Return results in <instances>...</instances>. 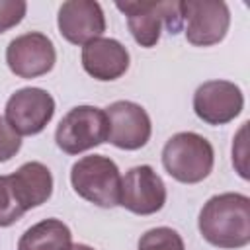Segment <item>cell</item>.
I'll use <instances>...</instances> for the list:
<instances>
[{"label": "cell", "mask_w": 250, "mask_h": 250, "mask_svg": "<svg viewBox=\"0 0 250 250\" xmlns=\"http://www.w3.org/2000/svg\"><path fill=\"white\" fill-rule=\"evenodd\" d=\"M197 227L201 236L225 250L242 248L250 242V199L244 193L213 195L199 211Z\"/></svg>", "instance_id": "cell-1"}, {"label": "cell", "mask_w": 250, "mask_h": 250, "mask_svg": "<svg viewBox=\"0 0 250 250\" xmlns=\"http://www.w3.org/2000/svg\"><path fill=\"white\" fill-rule=\"evenodd\" d=\"M162 164L174 180L182 184H197L211 174L215 150L213 145L197 133H176L162 148Z\"/></svg>", "instance_id": "cell-2"}, {"label": "cell", "mask_w": 250, "mask_h": 250, "mask_svg": "<svg viewBox=\"0 0 250 250\" xmlns=\"http://www.w3.org/2000/svg\"><path fill=\"white\" fill-rule=\"evenodd\" d=\"M70 184L82 199L98 207L119 205L121 174L109 156L90 154L76 160L70 168Z\"/></svg>", "instance_id": "cell-3"}, {"label": "cell", "mask_w": 250, "mask_h": 250, "mask_svg": "<svg viewBox=\"0 0 250 250\" xmlns=\"http://www.w3.org/2000/svg\"><path fill=\"white\" fill-rule=\"evenodd\" d=\"M115 8L125 14L127 27L141 47H154L160 39V29L166 27L170 35L184 29L182 2H115Z\"/></svg>", "instance_id": "cell-4"}, {"label": "cell", "mask_w": 250, "mask_h": 250, "mask_svg": "<svg viewBox=\"0 0 250 250\" xmlns=\"http://www.w3.org/2000/svg\"><path fill=\"white\" fill-rule=\"evenodd\" d=\"M107 117L105 111L94 105L72 107L57 125V146L66 154H80L107 141Z\"/></svg>", "instance_id": "cell-5"}, {"label": "cell", "mask_w": 250, "mask_h": 250, "mask_svg": "<svg viewBox=\"0 0 250 250\" xmlns=\"http://www.w3.org/2000/svg\"><path fill=\"white\" fill-rule=\"evenodd\" d=\"M184 33L195 47H211L225 39L230 25V10L221 0L182 2Z\"/></svg>", "instance_id": "cell-6"}, {"label": "cell", "mask_w": 250, "mask_h": 250, "mask_svg": "<svg viewBox=\"0 0 250 250\" xmlns=\"http://www.w3.org/2000/svg\"><path fill=\"white\" fill-rule=\"evenodd\" d=\"M55 115V100L43 88H21L14 92L4 109V119L20 135H37Z\"/></svg>", "instance_id": "cell-7"}, {"label": "cell", "mask_w": 250, "mask_h": 250, "mask_svg": "<svg viewBox=\"0 0 250 250\" xmlns=\"http://www.w3.org/2000/svg\"><path fill=\"white\" fill-rule=\"evenodd\" d=\"M57 61L53 41L39 31H29L12 39L6 47L8 68L20 78H37L47 74Z\"/></svg>", "instance_id": "cell-8"}, {"label": "cell", "mask_w": 250, "mask_h": 250, "mask_svg": "<svg viewBox=\"0 0 250 250\" xmlns=\"http://www.w3.org/2000/svg\"><path fill=\"white\" fill-rule=\"evenodd\" d=\"M107 117V141L123 150H137L150 139L152 125L146 109L135 102L119 100L109 104L105 109Z\"/></svg>", "instance_id": "cell-9"}, {"label": "cell", "mask_w": 250, "mask_h": 250, "mask_svg": "<svg viewBox=\"0 0 250 250\" xmlns=\"http://www.w3.org/2000/svg\"><path fill=\"white\" fill-rule=\"evenodd\" d=\"M166 203V186L152 166L141 164L121 178L119 205L135 215H152Z\"/></svg>", "instance_id": "cell-10"}, {"label": "cell", "mask_w": 250, "mask_h": 250, "mask_svg": "<svg viewBox=\"0 0 250 250\" xmlns=\"http://www.w3.org/2000/svg\"><path fill=\"white\" fill-rule=\"evenodd\" d=\"M244 107L242 90L229 80H207L193 94V111L207 125H225Z\"/></svg>", "instance_id": "cell-11"}, {"label": "cell", "mask_w": 250, "mask_h": 250, "mask_svg": "<svg viewBox=\"0 0 250 250\" xmlns=\"http://www.w3.org/2000/svg\"><path fill=\"white\" fill-rule=\"evenodd\" d=\"M59 33L72 45H86L105 31V16L94 0H68L62 2L57 16Z\"/></svg>", "instance_id": "cell-12"}, {"label": "cell", "mask_w": 250, "mask_h": 250, "mask_svg": "<svg viewBox=\"0 0 250 250\" xmlns=\"http://www.w3.org/2000/svg\"><path fill=\"white\" fill-rule=\"evenodd\" d=\"M82 66L96 80H117L129 68V51L117 39L98 37L82 47Z\"/></svg>", "instance_id": "cell-13"}, {"label": "cell", "mask_w": 250, "mask_h": 250, "mask_svg": "<svg viewBox=\"0 0 250 250\" xmlns=\"http://www.w3.org/2000/svg\"><path fill=\"white\" fill-rule=\"evenodd\" d=\"M14 197L23 211L43 205L53 193L51 170L41 162H25L14 174L8 176Z\"/></svg>", "instance_id": "cell-14"}, {"label": "cell", "mask_w": 250, "mask_h": 250, "mask_svg": "<svg viewBox=\"0 0 250 250\" xmlns=\"http://www.w3.org/2000/svg\"><path fill=\"white\" fill-rule=\"evenodd\" d=\"M72 232L61 219H43L18 240V250H72Z\"/></svg>", "instance_id": "cell-15"}, {"label": "cell", "mask_w": 250, "mask_h": 250, "mask_svg": "<svg viewBox=\"0 0 250 250\" xmlns=\"http://www.w3.org/2000/svg\"><path fill=\"white\" fill-rule=\"evenodd\" d=\"M139 250H186L178 230L170 227H156L139 238Z\"/></svg>", "instance_id": "cell-16"}, {"label": "cell", "mask_w": 250, "mask_h": 250, "mask_svg": "<svg viewBox=\"0 0 250 250\" xmlns=\"http://www.w3.org/2000/svg\"><path fill=\"white\" fill-rule=\"evenodd\" d=\"M25 211L20 207L18 199L14 197L10 178L0 176V227H10L14 225Z\"/></svg>", "instance_id": "cell-17"}, {"label": "cell", "mask_w": 250, "mask_h": 250, "mask_svg": "<svg viewBox=\"0 0 250 250\" xmlns=\"http://www.w3.org/2000/svg\"><path fill=\"white\" fill-rule=\"evenodd\" d=\"M27 12L23 0H0V33L16 27Z\"/></svg>", "instance_id": "cell-18"}, {"label": "cell", "mask_w": 250, "mask_h": 250, "mask_svg": "<svg viewBox=\"0 0 250 250\" xmlns=\"http://www.w3.org/2000/svg\"><path fill=\"white\" fill-rule=\"evenodd\" d=\"M20 146H21V137L0 115V162H6L12 156H16Z\"/></svg>", "instance_id": "cell-19"}, {"label": "cell", "mask_w": 250, "mask_h": 250, "mask_svg": "<svg viewBox=\"0 0 250 250\" xmlns=\"http://www.w3.org/2000/svg\"><path fill=\"white\" fill-rule=\"evenodd\" d=\"M72 250H94L92 246H88V244H74L72 246Z\"/></svg>", "instance_id": "cell-20"}]
</instances>
